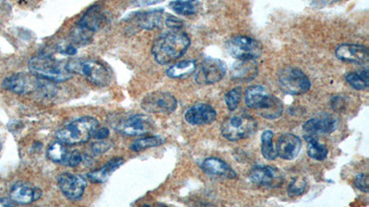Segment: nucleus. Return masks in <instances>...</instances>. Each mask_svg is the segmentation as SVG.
<instances>
[{
  "mask_svg": "<svg viewBox=\"0 0 369 207\" xmlns=\"http://www.w3.org/2000/svg\"><path fill=\"white\" fill-rule=\"evenodd\" d=\"M166 24L169 29H172V31H179V29H181L183 26H184L183 21L180 20V19L171 15L166 19Z\"/></svg>",
  "mask_w": 369,
  "mask_h": 207,
  "instance_id": "nucleus-38",
  "label": "nucleus"
},
{
  "mask_svg": "<svg viewBox=\"0 0 369 207\" xmlns=\"http://www.w3.org/2000/svg\"><path fill=\"white\" fill-rule=\"evenodd\" d=\"M302 147V141L293 134H284L279 137L276 143L277 155L282 160H293L298 157Z\"/></svg>",
  "mask_w": 369,
  "mask_h": 207,
  "instance_id": "nucleus-20",
  "label": "nucleus"
},
{
  "mask_svg": "<svg viewBox=\"0 0 369 207\" xmlns=\"http://www.w3.org/2000/svg\"><path fill=\"white\" fill-rule=\"evenodd\" d=\"M369 71L368 69L360 72H350L346 75V82L355 90H366L369 86Z\"/></svg>",
  "mask_w": 369,
  "mask_h": 207,
  "instance_id": "nucleus-29",
  "label": "nucleus"
},
{
  "mask_svg": "<svg viewBox=\"0 0 369 207\" xmlns=\"http://www.w3.org/2000/svg\"><path fill=\"white\" fill-rule=\"evenodd\" d=\"M225 62L217 58H206L196 72L195 80L199 85H212L219 82L226 74Z\"/></svg>",
  "mask_w": 369,
  "mask_h": 207,
  "instance_id": "nucleus-13",
  "label": "nucleus"
},
{
  "mask_svg": "<svg viewBox=\"0 0 369 207\" xmlns=\"http://www.w3.org/2000/svg\"><path fill=\"white\" fill-rule=\"evenodd\" d=\"M201 169L211 176L223 177V178L234 180L238 177L236 172L229 166L225 161L217 158H209L201 163Z\"/></svg>",
  "mask_w": 369,
  "mask_h": 207,
  "instance_id": "nucleus-21",
  "label": "nucleus"
},
{
  "mask_svg": "<svg viewBox=\"0 0 369 207\" xmlns=\"http://www.w3.org/2000/svg\"><path fill=\"white\" fill-rule=\"evenodd\" d=\"M245 101L250 109L257 110L260 117L268 120H276L282 114L284 106L281 99L277 98L262 85H254L245 93Z\"/></svg>",
  "mask_w": 369,
  "mask_h": 207,
  "instance_id": "nucleus-2",
  "label": "nucleus"
},
{
  "mask_svg": "<svg viewBox=\"0 0 369 207\" xmlns=\"http://www.w3.org/2000/svg\"><path fill=\"white\" fill-rule=\"evenodd\" d=\"M226 49L229 55L238 60L257 59L262 53V47L257 40L247 36L232 37L226 42Z\"/></svg>",
  "mask_w": 369,
  "mask_h": 207,
  "instance_id": "nucleus-10",
  "label": "nucleus"
},
{
  "mask_svg": "<svg viewBox=\"0 0 369 207\" xmlns=\"http://www.w3.org/2000/svg\"><path fill=\"white\" fill-rule=\"evenodd\" d=\"M141 106L150 114H171L177 108V101L170 93L155 91L142 99Z\"/></svg>",
  "mask_w": 369,
  "mask_h": 207,
  "instance_id": "nucleus-11",
  "label": "nucleus"
},
{
  "mask_svg": "<svg viewBox=\"0 0 369 207\" xmlns=\"http://www.w3.org/2000/svg\"><path fill=\"white\" fill-rule=\"evenodd\" d=\"M163 1H164V0H131V3L133 4L134 6L144 7L158 4Z\"/></svg>",
  "mask_w": 369,
  "mask_h": 207,
  "instance_id": "nucleus-41",
  "label": "nucleus"
},
{
  "mask_svg": "<svg viewBox=\"0 0 369 207\" xmlns=\"http://www.w3.org/2000/svg\"><path fill=\"white\" fill-rule=\"evenodd\" d=\"M43 82L32 73H16L4 80L2 88L19 95H28L41 90Z\"/></svg>",
  "mask_w": 369,
  "mask_h": 207,
  "instance_id": "nucleus-12",
  "label": "nucleus"
},
{
  "mask_svg": "<svg viewBox=\"0 0 369 207\" xmlns=\"http://www.w3.org/2000/svg\"><path fill=\"white\" fill-rule=\"evenodd\" d=\"M43 191L36 185L28 182H18L12 185L10 191V198L16 204H30L42 197Z\"/></svg>",
  "mask_w": 369,
  "mask_h": 207,
  "instance_id": "nucleus-16",
  "label": "nucleus"
},
{
  "mask_svg": "<svg viewBox=\"0 0 369 207\" xmlns=\"http://www.w3.org/2000/svg\"><path fill=\"white\" fill-rule=\"evenodd\" d=\"M258 73V64L254 59L238 60L232 67V77L241 82H249L254 80Z\"/></svg>",
  "mask_w": 369,
  "mask_h": 207,
  "instance_id": "nucleus-22",
  "label": "nucleus"
},
{
  "mask_svg": "<svg viewBox=\"0 0 369 207\" xmlns=\"http://www.w3.org/2000/svg\"><path fill=\"white\" fill-rule=\"evenodd\" d=\"M16 204L10 198H0V206H15Z\"/></svg>",
  "mask_w": 369,
  "mask_h": 207,
  "instance_id": "nucleus-42",
  "label": "nucleus"
},
{
  "mask_svg": "<svg viewBox=\"0 0 369 207\" xmlns=\"http://www.w3.org/2000/svg\"><path fill=\"white\" fill-rule=\"evenodd\" d=\"M30 73L43 80L53 83L67 82L74 74L69 71L67 63L58 60L47 53L34 56L28 62Z\"/></svg>",
  "mask_w": 369,
  "mask_h": 207,
  "instance_id": "nucleus-4",
  "label": "nucleus"
},
{
  "mask_svg": "<svg viewBox=\"0 0 369 207\" xmlns=\"http://www.w3.org/2000/svg\"><path fill=\"white\" fill-rule=\"evenodd\" d=\"M278 84L284 93L293 96L305 94L311 88L309 77L295 66H287L280 71Z\"/></svg>",
  "mask_w": 369,
  "mask_h": 207,
  "instance_id": "nucleus-8",
  "label": "nucleus"
},
{
  "mask_svg": "<svg viewBox=\"0 0 369 207\" xmlns=\"http://www.w3.org/2000/svg\"><path fill=\"white\" fill-rule=\"evenodd\" d=\"M196 69L195 61H182L169 67L166 71V75L171 79H183V77L190 76L196 71Z\"/></svg>",
  "mask_w": 369,
  "mask_h": 207,
  "instance_id": "nucleus-27",
  "label": "nucleus"
},
{
  "mask_svg": "<svg viewBox=\"0 0 369 207\" xmlns=\"http://www.w3.org/2000/svg\"><path fill=\"white\" fill-rule=\"evenodd\" d=\"M164 17V10H153L148 12L137 13L132 19L135 21L137 25L142 29L152 31L161 26Z\"/></svg>",
  "mask_w": 369,
  "mask_h": 207,
  "instance_id": "nucleus-24",
  "label": "nucleus"
},
{
  "mask_svg": "<svg viewBox=\"0 0 369 207\" xmlns=\"http://www.w3.org/2000/svg\"><path fill=\"white\" fill-rule=\"evenodd\" d=\"M214 107L206 103H197L186 112L185 120L191 125H211L216 120Z\"/></svg>",
  "mask_w": 369,
  "mask_h": 207,
  "instance_id": "nucleus-19",
  "label": "nucleus"
},
{
  "mask_svg": "<svg viewBox=\"0 0 369 207\" xmlns=\"http://www.w3.org/2000/svg\"><path fill=\"white\" fill-rule=\"evenodd\" d=\"M83 160L82 153L78 151V150H74V151L68 153L66 158H65L63 164L62 165L71 167V168H75V167L79 166Z\"/></svg>",
  "mask_w": 369,
  "mask_h": 207,
  "instance_id": "nucleus-34",
  "label": "nucleus"
},
{
  "mask_svg": "<svg viewBox=\"0 0 369 207\" xmlns=\"http://www.w3.org/2000/svg\"><path fill=\"white\" fill-rule=\"evenodd\" d=\"M242 99L241 88H234L225 94V101L229 111H234L238 109Z\"/></svg>",
  "mask_w": 369,
  "mask_h": 207,
  "instance_id": "nucleus-32",
  "label": "nucleus"
},
{
  "mask_svg": "<svg viewBox=\"0 0 369 207\" xmlns=\"http://www.w3.org/2000/svg\"><path fill=\"white\" fill-rule=\"evenodd\" d=\"M355 185L361 192L368 193V175L360 173L355 176Z\"/></svg>",
  "mask_w": 369,
  "mask_h": 207,
  "instance_id": "nucleus-37",
  "label": "nucleus"
},
{
  "mask_svg": "<svg viewBox=\"0 0 369 207\" xmlns=\"http://www.w3.org/2000/svg\"><path fill=\"white\" fill-rule=\"evenodd\" d=\"M339 123L340 122H339L337 117L331 114H322L309 120L303 125V129L304 131L309 134H312V136L331 134L338 128Z\"/></svg>",
  "mask_w": 369,
  "mask_h": 207,
  "instance_id": "nucleus-17",
  "label": "nucleus"
},
{
  "mask_svg": "<svg viewBox=\"0 0 369 207\" xmlns=\"http://www.w3.org/2000/svg\"><path fill=\"white\" fill-rule=\"evenodd\" d=\"M1 149H2V144H1V142H0V151H1Z\"/></svg>",
  "mask_w": 369,
  "mask_h": 207,
  "instance_id": "nucleus-43",
  "label": "nucleus"
},
{
  "mask_svg": "<svg viewBox=\"0 0 369 207\" xmlns=\"http://www.w3.org/2000/svg\"><path fill=\"white\" fill-rule=\"evenodd\" d=\"M164 143L163 137L159 136H147L137 139L131 144V149L134 152H142L144 150L161 146Z\"/></svg>",
  "mask_w": 369,
  "mask_h": 207,
  "instance_id": "nucleus-28",
  "label": "nucleus"
},
{
  "mask_svg": "<svg viewBox=\"0 0 369 207\" xmlns=\"http://www.w3.org/2000/svg\"><path fill=\"white\" fill-rule=\"evenodd\" d=\"M249 178L258 186L267 188L281 187L284 182V173L273 166H260L252 169Z\"/></svg>",
  "mask_w": 369,
  "mask_h": 207,
  "instance_id": "nucleus-14",
  "label": "nucleus"
},
{
  "mask_svg": "<svg viewBox=\"0 0 369 207\" xmlns=\"http://www.w3.org/2000/svg\"><path fill=\"white\" fill-rule=\"evenodd\" d=\"M112 126L123 136H144L155 130V123L148 115L139 114L120 118Z\"/></svg>",
  "mask_w": 369,
  "mask_h": 207,
  "instance_id": "nucleus-9",
  "label": "nucleus"
},
{
  "mask_svg": "<svg viewBox=\"0 0 369 207\" xmlns=\"http://www.w3.org/2000/svg\"><path fill=\"white\" fill-rule=\"evenodd\" d=\"M338 59L347 63L366 64L368 63V49L364 45L344 44L339 45L335 50Z\"/></svg>",
  "mask_w": 369,
  "mask_h": 207,
  "instance_id": "nucleus-18",
  "label": "nucleus"
},
{
  "mask_svg": "<svg viewBox=\"0 0 369 207\" xmlns=\"http://www.w3.org/2000/svg\"><path fill=\"white\" fill-rule=\"evenodd\" d=\"M258 129L257 121L249 114H241L228 117L221 126V133L229 141L249 138Z\"/></svg>",
  "mask_w": 369,
  "mask_h": 207,
  "instance_id": "nucleus-7",
  "label": "nucleus"
},
{
  "mask_svg": "<svg viewBox=\"0 0 369 207\" xmlns=\"http://www.w3.org/2000/svg\"><path fill=\"white\" fill-rule=\"evenodd\" d=\"M58 185L61 193L69 200L78 201L85 195L87 181L85 177L78 174L63 173L58 177Z\"/></svg>",
  "mask_w": 369,
  "mask_h": 207,
  "instance_id": "nucleus-15",
  "label": "nucleus"
},
{
  "mask_svg": "<svg viewBox=\"0 0 369 207\" xmlns=\"http://www.w3.org/2000/svg\"><path fill=\"white\" fill-rule=\"evenodd\" d=\"M190 45V39L184 32L170 31L159 36L153 42L152 53L160 64H170L181 58Z\"/></svg>",
  "mask_w": 369,
  "mask_h": 207,
  "instance_id": "nucleus-1",
  "label": "nucleus"
},
{
  "mask_svg": "<svg viewBox=\"0 0 369 207\" xmlns=\"http://www.w3.org/2000/svg\"><path fill=\"white\" fill-rule=\"evenodd\" d=\"M98 127L99 122L96 118L80 117L56 131V137L66 146H75L93 138L94 132Z\"/></svg>",
  "mask_w": 369,
  "mask_h": 207,
  "instance_id": "nucleus-5",
  "label": "nucleus"
},
{
  "mask_svg": "<svg viewBox=\"0 0 369 207\" xmlns=\"http://www.w3.org/2000/svg\"><path fill=\"white\" fill-rule=\"evenodd\" d=\"M169 7L176 14L192 16L199 12L201 3L199 0H175L169 4Z\"/></svg>",
  "mask_w": 369,
  "mask_h": 207,
  "instance_id": "nucleus-25",
  "label": "nucleus"
},
{
  "mask_svg": "<svg viewBox=\"0 0 369 207\" xmlns=\"http://www.w3.org/2000/svg\"><path fill=\"white\" fill-rule=\"evenodd\" d=\"M273 137L274 134L271 130L264 131L261 134V152L268 160H274L278 157L276 147L273 146Z\"/></svg>",
  "mask_w": 369,
  "mask_h": 207,
  "instance_id": "nucleus-30",
  "label": "nucleus"
},
{
  "mask_svg": "<svg viewBox=\"0 0 369 207\" xmlns=\"http://www.w3.org/2000/svg\"><path fill=\"white\" fill-rule=\"evenodd\" d=\"M124 161L125 160L122 158H112V160L107 161L106 165L102 168L89 172L87 179L93 184H104V182L109 181L110 177L118 168L123 165Z\"/></svg>",
  "mask_w": 369,
  "mask_h": 207,
  "instance_id": "nucleus-23",
  "label": "nucleus"
},
{
  "mask_svg": "<svg viewBox=\"0 0 369 207\" xmlns=\"http://www.w3.org/2000/svg\"><path fill=\"white\" fill-rule=\"evenodd\" d=\"M113 146H114V144H113L112 141L103 139V141L94 142V143L91 145V151L96 155H102L104 154V153L109 151Z\"/></svg>",
  "mask_w": 369,
  "mask_h": 207,
  "instance_id": "nucleus-35",
  "label": "nucleus"
},
{
  "mask_svg": "<svg viewBox=\"0 0 369 207\" xmlns=\"http://www.w3.org/2000/svg\"><path fill=\"white\" fill-rule=\"evenodd\" d=\"M109 136V130L107 127L97 128L96 132L93 134V138L96 141H103V139H107Z\"/></svg>",
  "mask_w": 369,
  "mask_h": 207,
  "instance_id": "nucleus-40",
  "label": "nucleus"
},
{
  "mask_svg": "<svg viewBox=\"0 0 369 207\" xmlns=\"http://www.w3.org/2000/svg\"><path fill=\"white\" fill-rule=\"evenodd\" d=\"M68 153L66 145L58 141L48 147L47 154V158L54 163L63 164Z\"/></svg>",
  "mask_w": 369,
  "mask_h": 207,
  "instance_id": "nucleus-31",
  "label": "nucleus"
},
{
  "mask_svg": "<svg viewBox=\"0 0 369 207\" xmlns=\"http://www.w3.org/2000/svg\"><path fill=\"white\" fill-rule=\"evenodd\" d=\"M304 138L308 144L306 151H308L309 158L317 161L324 160L327 158L328 153L327 147L324 144L320 143L316 137L312 134H308V136H304Z\"/></svg>",
  "mask_w": 369,
  "mask_h": 207,
  "instance_id": "nucleus-26",
  "label": "nucleus"
},
{
  "mask_svg": "<svg viewBox=\"0 0 369 207\" xmlns=\"http://www.w3.org/2000/svg\"><path fill=\"white\" fill-rule=\"evenodd\" d=\"M107 23L109 17L101 6L94 5L89 8L72 29V44L76 47H85L90 44L96 32L103 28Z\"/></svg>",
  "mask_w": 369,
  "mask_h": 207,
  "instance_id": "nucleus-3",
  "label": "nucleus"
},
{
  "mask_svg": "<svg viewBox=\"0 0 369 207\" xmlns=\"http://www.w3.org/2000/svg\"><path fill=\"white\" fill-rule=\"evenodd\" d=\"M347 103H348V98H346V97L337 95L334 96L333 98H331V108H333L335 112H346L347 109Z\"/></svg>",
  "mask_w": 369,
  "mask_h": 207,
  "instance_id": "nucleus-36",
  "label": "nucleus"
},
{
  "mask_svg": "<svg viewBox=\"0 0 369 207\" xmlns=\"http://www.w3.org/2000/svg\"><path fill=\"white\" fill-rule=\"evenodd\" d=\"M306 189V180L302 178V177H296L292 182H290L289 186H288L287 193L291 197H296L303 195Z\"/></svg>",
  "mask_w": 369,
  "mask_h": 207,
  "instance_id": "nucleus-33",
  "label": "nucleus"
},
{
  "mask_svg": "<svg viewBox=\"0 0 369 207\" xmlns=\"http://www.w3.org/2000/svg\"><path fill=\"white\" fill-rule=\"evenodd\" d=\"M72 74L85 77L91 84L107 87L111 82V73L106 64L96 59H72L67 63Z\"/></svg>",
  "mask_w": 369,
  "mask_h": 207,
  "instance_id": "nucleus-6",
  "label": "nucleus"
},
{
  "mask_svg": "<svg viewBox=\"0 0 369 207\" xmlns=\"http://www.w3.org/2000/svg\"><path fill=\"white\" fill-rule=\"evenodd\" d=\"M58 51L62 55L72 56L76 55L77 47L74 44L60 45Z\"/></svg>",
  "mask_w": 369,
  "mask_h": 207,
  "instance_id": "nucleus-39",
  "label": "nucleus"
}]
</instances>
